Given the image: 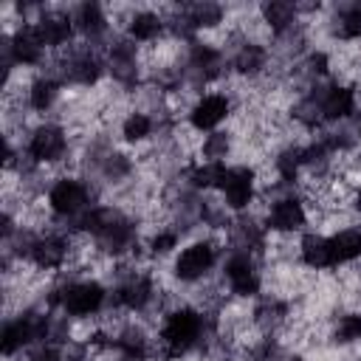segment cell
Here are the masks:
<instances>
[{"instance_id": "obj_1", "label": "cell", "mask_w": 361, "mask_h": 361, "mask_svg": "<svg viewBox=\"0 0 361 361\" xmlns=\"http://www.w3.org/2000/svg\"><path fill=\"white\" fill-rule=\"evenodd\" d=\"M197 333H200V319L192 310H180V313L169 316V322L164 327V344L172 353H180L197 338Z\"/></svg>"}, {"instance_id": "obj_2", "label": "cell", "mask_w": 361, "mask_h": 361, "mask_svg": "<svg viewBox=\"0 0 361 361\" xmlns=\"http://www.w3.org/2000/svg\"><path fill=\"white\" fill-rule=\"evenodd\" d=\"M102 299H104V293H102V288L96 282H82V285H73V288L65 290L62 305L73 316H87L102 305Z\"/></svg>"}, {"instance_id": "obj_3", "label": "cell", "mask_w": 361, "mask_h": 361, "mask_svg": "<svg viewBox=\"0 0 361 361\" xmlns=\"http://www.w3.org/2000/svg\"><path fill=\"white\" fill-rule=\"evenodd\" d=\"M212 262H214V248L209 243H195L180 254L175 268L180 279H197L212 268Z\"/></svg>"}, {"instance_id": "obj_4", "label": "cell", "mask_w": 361, "mask_h": 361, "mask_svg": "<svg viewBox=\"0 0 361 361\" xmlns=\"http://www.w3.org/2000/svg\"><path fill=\"white\" fill-rule=\"evenodd\" d=\"M85 203H87V192L76 180H59L51 189V206L59 214H76L85 209Z\"/></svg>"}, {"instance_id": "obj_5", "label": "cell", "mask_w": 361, "mask_h": 361, "mask_svg": "<svg viewBox=\"0 0 361 361\" xmlns=\"http://www.w3.org/2000/svg\"><path fill=\"white\" fill-rule=\"evenodd\" d=\"M28 152H31V158H37V161H56V158L65 152V135H62L56 127H39V130L31 135Z\"/></svg>"}, {"instance_id": "obj_6", "label": "cell", "mask_w": 361, "mask_h": 361, "mask_svg": "<svg viewBox=\"0 0 361 361\" xmlns=\"http://www.w3.org/2000/svg\"><path fill=\"white\" fill-rule=\"evenodd\" d=\"M220 186H223V195H226L228 206L240 209L251 197V172L248 169H226V178H223Z\"/></svg>"}, {"instance_id": "obj_7", "label": "cell", "mask_w": 361, "mask_h": 361, "mask_svg": "<svg viewBox=\"0 0 361 361\" xmlns=\"http://www.w3.org/2000/svg\"><path fill=\"white\" fill-rule=\"evenodd\" d=\"M226 276H228L234 293L248 296V293L257 290V271H254L248 257H231L228 265H226Z\"/></svg>"}, {"instance_id": "obj_8", "label": "cell", "mask_w": 361, "mask_h": 361, "mask_svg": "<svg viewBox=\"0 0 361 361\" xmlns=\"http://www.w3.org/2000/svg\"><path fill=\"white\" fill-rule=\"evenodd\" d=\"M226 113H228V102H226L223 96H206V99H203V102L195 107V113H192V121H195V127H200V130H209V127L220 124Z\"/></svg>"}, {"instance_id": "obj_9", "label": "cell", "mask_w": 361, "mask_h": 361, "mask_svg": "<svg viewBox=\"0 0 361 361\" xmlns=\"http://www.w3.org/2000/svg\"><path fill=\"white\" fill-rule=\"evenodd\" d=\"M268 223L274 226V228H279V231H290V228H299L302 223H305V209H302V203H296V200H279L274 209H271V217H268Z\"/></svg>"}, {"instance_id": "obj_10", "label": "cell", "mask_w": 361, "mask_h": 361, "mask_svg": "<svg viewBox=\"0 0 361 361\" xmlns=\"http://www.w3.org/2000/svg\"><path fill=\"white\" fill-rule=\"evenodd\" d=\"M39 333H42V324H37V322H31V319L11 322V324H6V330H3V350H6V353H14L17 347H23L25 341L37 338Z\"/></svg>"}, {"instance_id": "obj_11", "label": "cell", "mask_w": 361, "mask_h": 361, "mask_svg": "<svg viewBox=\"0 0 361 361\" xmlns=\"http://www.w3.org/2000/svg\"><path fill=\"white\" fill-rule=\"evenodd\" d=\"M361 254V231H338L336 237H330V257H333V265L336 262H347V259H355Z\"/></svg>"}, {"instance_id": "obj_12", "label": "cell", "mask_w": 361, "mask_h": 361, "mask_svg": "<svg viewBox=\"0 0 361 361\" xmlns=\"http://www.w3.org/2000/svg\"><path fill=\"white\" fill-rule=\"evenodd\" d=\"M42 48H45V45H42L37 28H23V31L14 37V45H11L17 62H37L39 54H42Z\"/></svg>"}, {"instance_id": "obj_13", "label": "cell", "mask_w": 361, "mask_h": 361, "mask_svg": "<svg viewBox=\"0 0 361 361\" xmlns=\"http://www.w3.org/2000/svg\"><path fill=\"white\" fill-rule=\"evenodd\" d=\"M319 110L327 116V118H344L353 113V93L344 90V87H333L327 90V96L322 99Z\"/></svg>"}, {"instance_id": "obj_14", "label": "cell", "mask_w": 361, "mask_h": 361, "mask_svg": "<svg viewBox=\"0 0 361 361\" xmlns=\"http://www.w3.org/2000/svg\"><path fill=\"white\" fill-rule=\"evenodd\" d=\"M302 257H305V262L313 265V268L333 265V257H330V240H327V237H316V234L305 237V243H302Z\"/></svg>"}, {"instance_id": "obj_15", "label": "cell", "mask_w": 361, "mask_h": 361, "mask_svg": "<svg viewBox=\"0 0 361 361\" xmlns=\"http://www.w3.org/2000/svg\"><path fill=\"white\" fill-rule=\"evenodd\" d=\"M34 28H37L42 45H59V42H65L68 34H71V23H68L65 17H56V14H54V17H42V23H37Z\"/></svg>"}, {"instance_id": "obj_16", "label": "cell", "mask_w": 361, "mask_h": 361, "mask_svg": "<svg viewBox=\"0 0 361 361\" xmlns=\"http://www.w3.org/2000/svg\"><path fill=\"white\" fill-rule=\"evenodd\" d=\"M31 257L42 268H56L62 262V257H65V243L62 240H39V243H34Z\"/></svg>"}, {"instance_id": "obj_17", "label": "cell", "mask_w": 361, "mask_h": 361, "mask_svg": "<svg viewBox=\"0 0 361 361\" xmlns=\"http://www.w3.org/2000/svg\"><path fill=\"white\" fill-rule=\"evenodd\" d=\"M118 299H121V305H127V307H141V305L149 299V282H147V279H133V282H127V285L118 290Z\"/></svg>"}, {"instance_id": "obj_18", "label": "cell", "mask_w": 361, "mask_h": 361, "mask_svg": "<svg viewBox=\"0 0 361 361\" xmlns=\"http://www.w3.org/2000/svg\"><path fill=\"white\" fill-rule=\"evenodd\" d=\"M336 31L341 37H358L361 34V8H344L338 14V23H336Z\"/></svg>"}, {"instance_id": "obj_19", "label": "cell", "mask_w": 361, "mask_h": 361, "mask_svg": "<svg viewBox=\"0 0 361 361\" xmlns=\"http://www.w3.org/2000/svg\"><path fill=\"white\" fill-rule=\"evenodd\" d=\"M68 76L76 79V82H90V79H96V59H90V56H76V59H71Z\"/></svg>"}, {"instance_id": "obj_20", "label": "cell", "mask_w": 361, "mask_h": 361, "mask_svg": "<svg viewBox=\"0 0 361 361\" xmlns=\"http://www.w3.org/2000/svg\"><path fill=\"white\" fill-rule=\"evenodd\" d=\"M158 31H161V23L155 14H138L133 20V37L135 39H152Z\"/></svg>"}, {"instance_id": "obj_21", "label": "cell", "mask_w": 361, "mask_h": 361, "mask_svg": "<svg viewBox=\"0 0 361 361\" xmlns=\"http://www.w3.org/2000/svg\"><path fill=\"white\" fill-rule=\"evenodd\" d=\"M79 25H82L85 31H90V34L102 31V28H104V17H102L99 6H82V8H79Z\"/></svg>"}, {"instance_id": "obj_22", "label": "cell", "mask_w": 361, "mask_h": 361, "mask_svg": "<svg viewBox=\"0 0 361 361\" xmlns=\"http://www.w3.org/2000/svg\"><path fill=\"white\" fill-rule=\"evenodd\" d=\"M54 96H56V85L42 79V82H37L34 90H31V104H34L37 110H45V107L54 102Z\"/></svg>"}, {"instance_id": "obj_23", "label": "cell", "mask_w": 361, "mask_h": 361, "mask_svg": "<svg viewBox=\"0 0 361 361\" xmlns=\"http://www.w3.org/2000/svg\"><path fill=\"white\" fill-rule=\"evenodd\" d=\"M265 17H268L271 25L282 28V25H288V23L293 20V6H290V3H271V6L265 8Z\"/></svg>"}, {"instance_id": "obj_24", "label": "cell", "mask_w": 361, "mask_h": 361, "mask_svg": "<svg viewBox=\"0 0 361 361\" xmlns=\"http://www.w3.org/2000/svg\"><path fill=\"white\" fill-rule=\"evenodd\" d=\"M223 178H226V169L220 164H206V166H200L195 172V183L197 186H214V183H223Z\"/></svg>"}, {"instance_id": "obj_25", "label": "cell", "mask_w": 361, "mask_h": 361, "mask_svg": "<svg viewBox=\"0 0 361 361\" xmlns=\"http://www.w3.org/2000/svg\"><path fill=\"white\" fill-rule=\"evenodd\" d=\"M336 338L338 341H355L361 338V316H344L336 327Z\"/></svg>"}, {"instance_id": "obj_26", "label": "cell", "mask_w": 361, "mask_h": 361, "mask_svg": "<svg viewBox=\"0 0 361 361\" xmlns=\"http://www.w3.org/2000/svg\"><path fill=\"white\" fill-rule=\"evenodd\" d=\"M262 59H265V54H262L259 48L248 45V48L240 51V56H237V68H240V71H257V68L262 65Z\"/></svg>"}, {"instance_id": "obj_27", "label": "cell", "mask_w": 361, "mask_h": 361, "mask_svg": "<svg viewBox=\"0 0 361 361\" xmlns=\"http://www.w3.org/2000/svg\"><path fill=\"white\" fill-rule=\"evenodd\" d=\"M149 118L147 116H141V113H135V116H130L127 118V124H124V135L127 138H144L147 133H149Z\"/></svg>"}, {"instance_id": "obj_28", "label": "cell", "mask_w": 361, "mask_h": 361, "mask_svg": "<svg viewBox=\"0 0 361 361\" xmlns=\"http://www.w3.org/2000/svg\"><path fill=\"white\" fill-rule=\"evenodd\" d=\"M220 20V8L217 6H195L192 8V23L195 25H214Z\"/></svg>"}, {"instance_id": "obj_29", "label": "cell", "mask_w": 361, "mask_h": 361, "mask_svg": "<svg viewBox=\"0 0 361 361\" xmlns=\"http://www.w3.org/2000/svg\"><path fill=\"white\" fill-rule=\"evenodd\" d=\"M152 245H155V251H169L175 245V234H158Z\"/></svg>"}, {"instance_id": "obj_30", "label": "cell", "mask_w": 361, "mask_h": 361, "mask_svg": "<svg viewBox=\"0 0 361 361\" xmlns=\"http://www.w3.org/2000/svg\"><path fill=\"white\" fill-rule=\"evenodd\" d=\"M31 361H59V353H56V350H51V347H45V350L34 353V358H31Z\"/></svg>"}, {"instance_id": "obj_31", "label": "cell", "mask_w": 361, "mask_h": 361, "mask_svg": "<svg viewBox=\"0 0 361 361\" xmlns=\"http://www.w3.org/2000/svg\"><path fill=\"white\" fill-rule=\"evenodd\" d=\"M358 206H361V195H358Z\"/></svg>"}]
</instances>
